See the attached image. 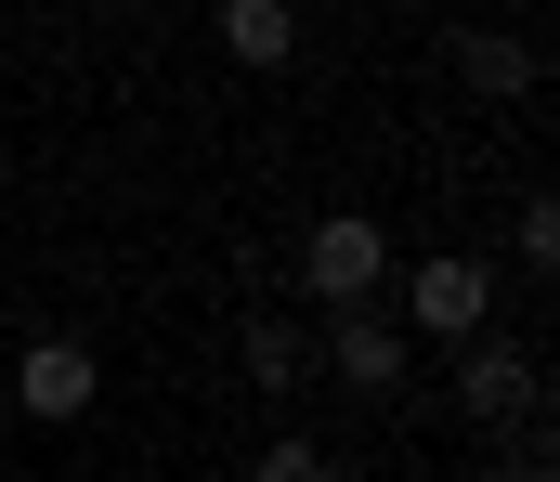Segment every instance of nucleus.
I'll list each match as a JSON object with an SVG mask.
<instances>
[{
	"instance_id": "f257e3e1",
	"label": "nucleus",
	"mask_w": 560,
	"mask_h": 482,
	"mask_svg": "<svg viewBox=\"0 0 560 482\" xmlns=\"http://www.w3.org/2000/svg\"><path fill=\"white\" fill-rule=\"evenodd\" d=\"M456 404H469V431H522V418L548 404V365L509 352L495 326H469V339H456Z\"/></svg>"
},
{
	"instance_id": "f03ea898",
	"label": "nucleus",
	"mask_w": 560,
	"mask_h": 482,
	"mask_svg": "<svg viewBox=\"0 0 560 482\" xmlns=\"http://www.w3.org/2000/svg\"><path fill=\"white\" fill-rule=\"evenodd\" d=\"M405 326H418L430 352H456L469 326H495V261H469V248H430L418 274H405Z\"/></svg>"
},
{
	"instance_id": "7ed1b4c3",
	"label": "nucleus",
	"mask_w": 560,
	"mask_h": 482,
	"mask_svg": "<svg viewBox=\"0 0 560 482\" xmlns=\"http://www.w3.org/2000/svg\"><path fill=\"white\" fill-rule=\"evenodd\" d=\"M313 365H339V378L378 404V391H405V378H418V339L378 314V301H326V339H313Z\"/></svg>"
},
{
	"instance_id": "20e7f679",
	"label": "nucleus",
	"mask_w": 560,
	"mask_h": 482,
	"mask_svg": "<svg viewBox=\"0 0 560 482\" xmlns=\"http://www.w3.org/2000/svg\"><path fill=\"white\" fill-rule=\"evenodd\" d=\"M378 274H392V235H378L365 209H326V222L300 235V287H313V301H378Z\"/></svg>"
},
{
	"instance_id": "39448f33",
	"label": "nucleus",
	"mask_w": 560,
	"mask_h": 482,
	"mask_svg": "<svg viewBox=\"0 0 560 482\" xmlns=\"http://www.w3.org/2000/svg\"><path fill=\"white\" fill-rule=\"evenodd\" d=\"M92 391H105V352L92 339H26V365H13V404L26 418H92Z\"/></svg>"
},
{
	"instance_id": "423d86ee",
	"label": "nucleus",
	"mask_w": 560,
	"mask_h": 482,
	"mask_svg": "<svg viewBox=\"0 0 560 482\" xmlns=\"http://www.w3.org/2000/svg\"><path fill=\"white\" fill-rule=\"evenodd\" d=\"M456 79H469L482 105H522L548 66H535V39H509V26H469V39H456Z\"/></svg>"
},
{
	"instance_id": "0eeeda50",
	"label": "nucleus",
	"mask_w": 560,
	"mask_h": 482,
	"mask_svg": "<svg viewBox=\"0 0 560 482\" xmlns=\"http://www.w3.org/2000/svg\"><path fill=\"white\" fill-rule=\"evenodd\" d=\"M222 52H235V66H287V52H300V13H287V0H222Z\"/></svg>"
},
{
	"instance_id": "6e6552de",
	"label": "nucleus",
	"mask_w": 560,
	"mask_h": 482,
	"mask_svg": "<svg viewBox=\"0 0 560 482\" xmlns=\"http://www.w3.org/2000/svg\"><path fill=\"white\" fill-rule=\"evenodd\" d=\"M248 378H261V391H300V378H313V339L287 314H248Z\"/></svg>"
},
{
	"instance_id": "1a4fd4ad",
	"label": "nucleus",
	"mask_w": 560,
	"mask_h": 482,
	"mask_svg": "<svg viewBox=\"0 0 560 482\" xmlns=\"http://www.w3.org/2000/svg\"><path fill=\"white\" fill-rule=\"evenodd\" d=\"M509 248L548 274V261H560V196H522V209H509Z\"/></svg>"
},
{
	"instance_id": "9d476101",
	"label": "nucleus",
	"mask_w": 560,
	"mask_h": 482,
	"mask_svg": "<svg viewBox=\"0 0 560 482\" xmlns=\"http://www.w3.org/2000/svg\"><path fill=\"white\" fill-rule=\"evenodd\" d=\"M261 482H352V470H339V444H275Z\"/></svg>"
},
{
	"instance_id": "9b49d317",
	"label": "nucleus",
	"mask_w": 560,
	"mask_h": 482,
	"mask_svg": "<svg viewBox=\"0 0 560 482\" xmlns=\"http://www.w3.org/2000/svg\"><path fill=\"white\" fill-rule=\"evenodd\" d=\"M495 482H548V444H509V457H495Z\"/></svg>"
}]
</instances>
